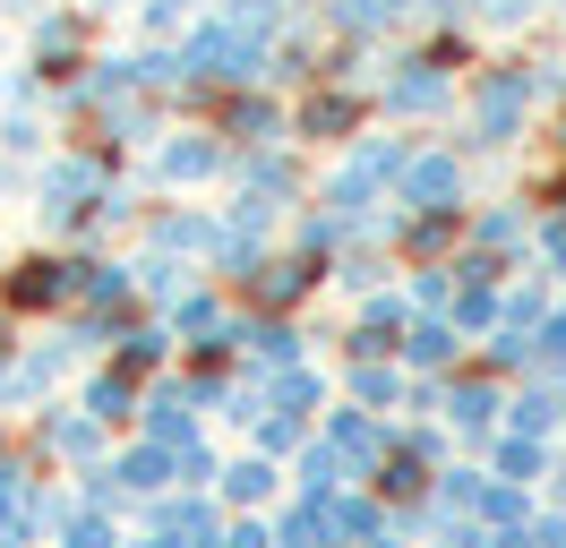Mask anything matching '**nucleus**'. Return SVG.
I'll return each mask as SVG.
<instances>
[{"label":"nucleus","mask_w":566,"mask_h":548,"mask_svg":"<svg viewBox=\"0 0 566 548\" xmlns=\"http://www.w3.org/2000/svg\"><path fill=\"white\" fill-rule=\"evenodd\" d=\"M403 360H344V394H353V411H395L403 403Z\"/></svg>","instance_id":"13"},{"label":"nucleus","mask_w":566,"mask_h":548,"mask_svg":"<svg viewBox=\"0 0 566 548\" xmlns=\"http://www.w3.org/2000/svg\"><path fill=\"white\" fill-rule=\"evenodd\" d=\"M275 463H266V454H249V463H232V472H223V479H214V488H223V506H232V514H258V506H266V497H275Z\"/></svg>","instance_id":"17"},{"label":"nucleus","mask_w":566,"mask_h":548,"mask_svg":"<svg viewBox=\"0 0 566 548\" xmlns=\"http://www.w3.org/2000/svg\"><path fill=\"white\" fill-rule=\"evenodd\" d=\"M86 292V257H18L0 274V308L9 317H43V308H77Z\"/></svg>","instance_id":"2"},{"label":"nucleus","mask_w":566,"mask_h":548,"mask_svg":"<svg viewBox=\"0 0 566 548\" xmlns=\"http://www.w3.org/2000/svg\"><path fill=\"white\" fill-rule=\"evenodd\" d=\"M447 103H455V77H447V68H429V61H403L387 77V112H395V120H438Z\"/></svg>","instance_id":"6"},{"label":"nucleus","mask_w":566,"mask_h":548,"mask_svg":"<svg viewBox=\"0 0 566 548\" xmlns=\"http://www.w3.org/2000/svg\"><path fill=\"white\" fill-rule=\"evenodd\" d=\"M532 103H541L532 68H472V95H463V155H472V146H481V155L515 146V137L532 129Z\"/></svg>","instance_id":"1"},{"label":"nucleus","mask_w":566,"mask_h":548,"mask_svg":"<svg viewBox=\"0 0 566 548\" xmlns=\"http://www.w3.org/2000/svg\"><path fill=\"white\" fill-rule=\"evenodd\" d=\"M164 351H172V335H164V326H138V317H129V326H120V342H112V369L155 377V369H164Z\"/></svg>","instance_id":"18"},{"label":"nucleus","mask_w":566,"mask_h":548,"mask_svg":"<svg viewBox=\"0 0 566 548\" xmlns=\"http://www.w3.org/2000/svg\"><path fill=\"white\" fill-rule=\"evenodd\" d=\"M138 292L146 301H180V292H189V266H180V257H164V249H155V257H138Z\"/></svg>","instance_id":"19"},{"label":"nucleus","mask_w":566,"mask_h":548,"mask_svg":"<svg viewBox=\"0 0 566 548\" xmlns=\"http://www.w3.org/2000/svg\"><path fill=\"white\" fill-rule=\"evenodd\" d=\"M395 360H403V377H455V369H463V335H455V317H412Z\"/></svg>","instance_id":"5"},{"label":"nucleus","mask_w":566,"mask_h":548,"mask_svg":"<svg viewBox=\"0 0 566 548\" xmlns=\"http://www.w3.org/2000/svg\"><path fill=\"white\" fill-rule=\"evenodd\" d=\"M0 463H9V429H0Z\"/></svg>","instance_id":"24"},{"label":"nucleus","mask_w":566,"mask_h":548,"mask_svg":"<svg viewBox=\"0 0 566 548\" xmlns=\"http://www.w3.org/2000/svg\"><path fill=\"white\" fill-rule=\"evenodd\" d=\"M120 548H172V540H155V531H146V540H120Z\"/></svg>","instance_id":"23"},{"label":"nucleus","mask_w":566,"mask_h":548,"mask_svg":"<svg viewBox=\"0 0 566 548\" xmlns=\"http://www.w3.org/2000/svg\"><path fill=\"white\" fill-rule=\"evenodd\" d=\"M497 411H506V394H497V377H447V420H455L463 438H490L497 429Z\"/></svg>","instance_id":"9"},{"label":"nucleus","mask_w":566,"mask_h":548,"mask_svg":"<svg viewBox=\"0 0 566 548\" xmlns=\"http://www.w3.org/2000/svg\"><path fill=\"white\" fill-rule=\"evenodd\" d=\"M35 445L52 454V463H77V472H95V463H104V420H86V411H43Z\"/></svg>","instance_id":"8"},{"label":"nucleus","mask_w":566,"mask_h":548,"mask_svg":"<svg viewBox=\"0 0 566 548\" xmlns=\"http://www.w3.org/2000/svg\"><path fill=\"white\" fill-rule=\"evenodd\" d=\"M112 479H120L129 497H172V454H164L155 438H138V445L112 454Z\"/></svg>","instance_id":"14"},{"label":"nucleus","mask_w":566,"mask_h":548,"mask_svg":"<svg viewBox=\"0 0 566 548\" xmlns=\"http://www.w3.org/2000/svg\"><path fill=\"white\" fill-rule=\"evenodd\" d=\"M360 120H369V103H360L353 86H326V77L301 95V112H292V129L318 137V146H360Z\"/></svg>","instance_id":"4"},{"label":"nucleus","mask_w":566,"mask_h":548,"mask_svg":"<svg viewBox=\"0 0 566 548\" xmlns=\"http://www.w3.org/2000/svg\"><path fill=\"white\" fill-rule=\"evenodd\" d=\"M463 232H472V240H463V249H490V257H524L541 223H532L524 205H481V214H472Z\"/></svg>","instance_id":"11"},{"label":"nucleus","mask_w":566,"mask_h":548,"mask_svg":"<svg viewBox=\"0 0 566 548\" xmlns=\"http://www.w3.org/2000/svg\"><path fill=\"white\" fill-rule=\"evenodd\" d=\"M27 463H0V531H18V514H27Z\"/></svg>","instance_id":"21"},{"label":"nucleus","mask_w":566,"mask_h":548,"mask_svg":"<svg viewBox=\"0 0 566 548\" xmlns=\"http://www.w3.org/2000/svg\"><path fill=\"white\" fill-rule=\"evenodd\" d=\"M378 548H403V540H395V531H387V540H378Z\"/></svg>","instance_id":"25"},{"label":"nucleus","mask_w":566,"mask_h":548,"mask_svg":"<svg viewBox=\"0 0 566 548\" xmlns=\"http://www.w3.org/2000/svg\"><path fill=\"white\" fill-rule=\"evenodd\" d=\"M318 274H326V266H310V257H266V266L249 274L241 292H249L258 308H266V317H292V308L318 292Z\"/></svg>","instance_id":"7"},{"label":"nucleus","mask_w":566,"mask_h":548,"mask_svg":"<svg viewBox=\"0 0 566 548\" xmlns=\"http://www.w3.org/2000/svg\"><path fill=\"white\" fill-rule=\"evenodd\" d=\"M463 146H412V164H403V180H395V198H403V214H463Z\"/></svg>","instance_id":"3"},{"label":"nucleus","mask_w":566,"mask_h":548,"mask_svg":"<svg viewBox=\"0 0 566 548\" xmlns=\"http://www.w3.org/2000/svg\"><path fill=\"white\" fill-rule=\"evenodd\" d=\"M455 240H463V214H395V249H403L412 266H438Z\"/></svg>","instance_id":"15"},{"label":"nucleus","mask_w":566,"mask_h":548,"mask_svg":"<svg viewBox=\"0 0 566 548\" xmlns=\"http://www.w3.org/2000/svg\"><path fill=\"white\" fill-rule=\"evenodd\" d=\"M138 403H146V386L129 369H95V377H86V394H77V411H86V420H104V429L138 420Z\"/></svg>","instance_id":"12"},{"label":"nucleus","mask_w":566,"mask_h":548,"mask_svg":"<svg viewBox=\"0 0 566 548\" xmlns=\"http://www.w3.org/2000/svg\"><path fill=\"white\" fill-rule=\"evenodd\" d=\"M232 164V146H223V137H172V146H164V155H155V171H164V180H172V189H198V180H214V171Z\"/></svg>","instance_id":"10"},{"label":"nucleus","mask_w":566,"mask_h":548,"mask_svg":"<svg viewBox=\"0 0 566 548\" xmlns=\"http://www.w3.org/2000/svg\"><path fill=\"white\" fill-rule=\"evenodd\" d=\"M189 18H198V0H138L146 34H189Z\"/></svg>","instance_id":"20"},{"label":"nucleus","mask_w":566,"mask_h":548,"mask_svg":"<svg viewBox=\"0 0 566 548\" xmlns=\"http://www.w3.org/2000/svg\"><path fill=\"white\" fill-rule=\"evenodd\" d=\"M549 463H558V445H541V438H490V479H515V488H532V479H549Z\"/></svg>","instance_id":"16"},{"label":"nucleus","mask_w":566,"mask_h":548,"mask_svg":"<svg viewBox=\"0 0 566 548\" xmlns=\"http://www.w3.org/2000/svg\"><path fill=\"white\" fill-rule=\"evenodd\" d=\"M549 497L566 506V445H558V463H549Z\"/></svg>","instance_id":"22"}]
</instances>
